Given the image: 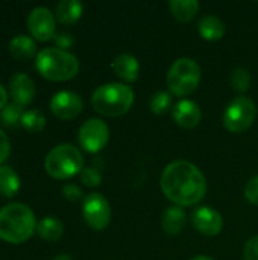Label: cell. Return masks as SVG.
<instances>
[{
	"instance_id": "cell-1",
	"label": "cell",
	"mask_w": 258,
	"mask_h": 260,
	"mask_svg": "<svg viewBox=\"0 0 258 260\" xmlns=\"http://www.w3.org/2000/svg\"><path fill=\"white\" fill-rule=\"evenodd\" d=\"M160 186L166 198L179 207L195 206L207 193L204 174L198 166L186 160L167 165L161 174Z\"/></svg>"
},
{
	"instance_id": "cell-2",
	"label": "cell",
	"mask_w": 258,
	"mask_h": 260,
	"mask_svg": "<svg viewBox=\"0 0 258 260\" xmlns=\"http://www.w3.org/2000/svg\"><path fill=\"white\" fill-rule=\"evenodd\" d=\"M32 209L23 203H11L0 209V239L8 244H23L36 232Z\"/></svg>"
},
{
	"instance_id": "cell-3",
	"label": "cell",
	"mask_w": 258,
	"mask_h": 260,
	"mask_svg": "<svg viewBox=\"0 0 258 260\" xmlns=\"http://www.w3.org/2000/svg\"><path fill=\"white\" fill-rule=\"evenodd\" d=\"M35 67L38 73L49 81H70L79 73L78 58L58 47H46L38 52L35 59Z\"/></svg>"
},
{
	"instance_id": "cell-4",
	"label": "cell",
	"mask_w": 258,
	"mask_h": 260,
	"mask_svg": "<svg viewBox=\"0 0 258 260\" xmlns=\"http://www.w3.org/2000/svg\"><path fill=\"white\" fill-rule=\"evenodd\" d=\"M134 104V91L129 85L109 82L97 87L91 96L93 108L106 117H119L126 114Z\"/></svg>"
},
{
	"instance_id": "cell-5",
	"label": "cell",
	"mask_w": 258,
	"mask_h": 260,
	"mask_svg": "<svg viewBox=\"0 0 258 260\" xmlns=\"http://www.w3.org/2000/svg\"><path fill=\"white\" fill-rule=\"evenodd\" d=\"M46 172L55 180H68L84 169V157L81 151L70 145L62 143L55 146L44 160Z\"/></svg>"
},
{
	"instance_id": "cell-6",
	"label": "cell",
	"mask_w": 258,
	"mask_h": 260,
	"mask_svg": "<svg viewBox=\"0 0 258 260\" xmlns=\"http://www.w3.org/2000/svg\"><path fill=\"white\" fill-rule=\"evenodd\" d=\"M201 82V67L192 58L176 59L167 73V87L172 94L186 98L196 91Z\"/></svg>"
},
{
	"instance_id": "cell-7",
	"label": "cell",
	"mask_w": 258,
	"mask_h": 260,
	"mask_svg": "<svg viewBox=\"0 0 258 260\" xmlns=\"http://www.w3.org/2000/svg\"><path fill=\"white\" fill-rule=\"evenodd\" d=\"M257 117V107L255 104L245 96L236 98L224 113V126L234 134L246 131Z\"/></svg>"
},
{
	"instance_id": "cell-8",
	"label": "cell",
	"mask_w": 258,
	"mask_h": 260,
	"mask_svg": "<svg viewBox=\"0 0 258 260\" xmlns=\"http://www.w3.org/2000/svg\"><path fill=\"white\" fill-rule=\"evenodd\" d=\"M82 216L90 229L96 232H102L109 225L111 221L109 203L100 193H90L84 198Z\"/></svg>"
},
{
	"instance_id": "cell-9",
	"label": "cell",
	"mask_w": 258,
	"mask_h": 260,
	"mask_svg": "<svg viewBox=\"0 0 258 260\" xmlns=\"http://www.w3.org/2000/svg\"><path fill=\"white\" fill-rule=\"evenodd\" d=\"M78 140L82 149L90 154H97L109 140V128L102 119H90L79 128Z\"/></svg>"
},
{
	"instance_id": "cell-10",
	"label": "cell",
	"mask_w": 258,
	"mask_h": 260,
	"mask_svg": "<svg viewBox=\"0 0 258 260\" xmlns=\"http://www.w3.org/2000/svg\"><path fill=\"white\" fill-rule=\"evenodd\" d=\"M56 17L46 6L33 8L27 15V29L36 41H49L55 35Z\"/></svg>"
},
{
	"instance_id": "cell-11",
	"label": "cell",
	"mask_w": 258,
	"mask_h": 260,
	"mask_svg": "<svg viewBox=\"0 0 258 260\" xmlns=\"http://www.w3.org/2000/svg\"><path fill=\"white\" fill-rule=\"evenodd\" d=\"M50 110L53 116L61 120H73L82 113L84 101L78 93L62 90L53 94V98L50 99Z\"/></svg>"
},
{
	"instance_id": "cell-12",
	"label": "cell",
	"mask_w": 258,
	"mask_h": 260,
	"mask_svg": "<svg viewBox=\"0 0 258 260\" xmlns=\"http://www.w3.org/2000/svg\"><path fill=\"white\" fill-rule=\"evenodd\" d=\"M192 224L201 235L211 238V236H217L222 232L224 218L216 209L202 206L192 213Z\"/></svg>"
},
{
	"instance_id": "cell-13",
	"label": "cell",
	"mask_w": 258,
	"mask_h": 260,
	"mask_svg": "<svg viewBox=\"0 0 258 260\" xmlns=\"http://www.w3.org/2000/svg\"><path fill=\"white\" fill-rule=\"evenodd\" d=\"M9 96L12 98L14 104L27 107L35 98V84L32 78L26 73H15L9 81Z\"/></svg>"
},
{
	"instance_id": "cell-14",
	"label": "cell",
	"mask_w": 258,
	"mask_h": 260,
	"mask_svg": "<svg viewBox=\"0 0 258 260\" xmlns=\"http://www.w3.org/2000/svg\"><path fill=\"white\" fill-rule=\"evenodd\" d=\"M173 120L176 122L178 126L184 129H193L199 125L202 119L201 108L196 102L190 99H181L172 110Z\"/></svg>"
},
{
	"instance_id": "cell-15",
	"label": "cell",
	"mask_w": 258,
	"mask_h": 260,
	"mask_svg": "<svg viewBox=\"0 0 258 260\" xmlns=\"http://www.w3.org/2000/svg\"><path fill=\"white\" fill-rule=\"evenodd\" d=\"M113 70L114 73L125 82H134L138 78L140 73V64L138 59L129 53H122L116 56L113 61Z\"/></svg>"
},
{
	"instance_id": "cell-16",
	"label": "cell",
	"mask_w": 258,
	"mask_h": 260,
	"mask_svg": "<svg viewBox=\"0 0 258 260\" xmlns=\"http://www.w3.org/2000/svg\"><path fill=\"white\" fill-rule=\"evenodd\" d=\"M9 53L18 61H29L36 53V43L26 34H18L9 41Z\"/></svg>"
},
{
	"instance_id": "cell-17",
	"label": "cell",
	"mask_w": 258,
	"mask_h": 260,
	"mask_svg": "<svg viewBox=\"0 0 258 260\" xmlns=\"http://www.w3.org/2000/svg\"><path fill=\"white\" fill-rule=\"evenodd\" d=\"M186 225V212L179 206H170L164 210L161 218V229L169 236H176Z\"/></svg>"
},
{
	"instance_id": "cell-18",
	"label": "cell",
	"mask_w": 258,
	"mask_h": 260,
	"mask_svg": "<svg viewBox=\"0 0 258 260\" xmlns=\"http://www.w3.org/2000/svg\"><path fill=\"white\" fill-rule=\"evenodd\" d=\"M84 12V6L78 0H61L56 5L55 17L61 24H75Z\"/></svg>"
},
{
	"instance_id": "cell-19",
	"label": "cell",
	"mask_w": 258,
	"mask_h": 260,
	"mask_svg": "<svg viewBox=\"0 0 258 260\" xmlns=\"http://www.w3.org/2000/svg\"><path fill=\"white\" fill-rule=\"evenodd\" d=\"M199 35L207 41H219L225 35V24L214 15H205L198 23Z\"/></svg>"
},
{
	"instance_id": "cell-20",
	"label": "cell",
	"mask_w": 258,
	"mask_h": 260,
	"mask_svg": "<svg viewBox=\"0 0 258 260\" xmlns=\"http://www.w3.org/2000/svg\"><path fill=\"white\" fill-rule=\"evenodd\" d=\"M36 233L41 239L47 242H56L64 235V225L58 218L46 216L36 224Z\"/></svg>"
},
{
	"instance_id": "cell-21",
	"label": "cell",
	"mask_w": 258,
	"mask_h": 260,
	"mask_svg": "<svg viewBox=\"0 0 258 260\" xmlns=\"http://www.w3.org/2000/svg\"><path fill=\"white\" fill-rule=\"evenodd\" d=\"M20 190V177L9 166H0V197L12 198Z\"/></svg>"
},
{
	"instance_id": "cell-22",
	"label": "cell",
	"mask_w": 258,
	"mask_h": 260,
	"mask_svg": "<svg viewBox=\"0 0 258 260\" xmlns=\"http://www.w3.org/2000/svg\"><path fill=\"white\" fill-rule=\"evenodd\" d=\"M169 9L176 20L190 21L199 11V2H196V0H170Z\"/></svg>"
},
{
	"instance_id": "cell-23",
	"label": "cell",
	"mask_w": 258,
	"mask_h": 260,
	"mask_svg": "<svg viewBox=\"0 0 258 260\" xmlns=\"http://www.w3.org/2000/svg\"><path fill=\"white\" fill-rule=\"evenodd\" d=\"M21 126L29 133H40L46 126V117L40 110H27L23 113Z\"/></svg>"
},
{
	"instance_id": "cell-24",
	"label": "cell",
	"mask_w": 258,
	"mask_h": 260,
	"mask_svg": "<svg viewBox=\"0 0 258 260\" xmlns=\"http://www.w3.org/2000/svg\"><path fill=\"white\" fill-rule=\"evenodd\" d=\"M172 107V93L169 91H157L152 94L151 101H149V108L154 114H166Z\"/></svg>"
},
{
	"instance_id": "cell-25",
	"label": "cell",
	"mask_w": 258,
	"mask_h": 260,
	"mask_svg": "<svg viewBox=\"0 0 258 260\" xmlns=\"http://www.w3.org/2000/svg\"><path fill=\"white\" fill-rule=\"evenodd\" d=\"M23 117V108L17 104H8L2 111H0V120L6 126H15L17 123H21Z\"/></svg>"
},
{
	"instance_id": "cell-26",
	"label": "cell",
	"mask_w": 258,
	"mask_h": 260,
	"mask_svg": "<svg viewBox=\"0 0 258 260\" xmlns=\"http://www.w3.org/2000/svg\"><path fill=\"white\" fill-rule=\"evenodd\" d=\"M231 85L236 91L239 93H245L249 90L251 87V75L246 69L239 67L236 70H233L231 73Z\"/></svg>"
},
{
	"instance_id": "cell-27",
	"label": "cell",
	"mask_w": 258,
	"mask_h": 260,
	"mask_svg": "<svg viewBox=\"0 0 258 260\" xmlns=\"http://www.w3.org/2000/svg\"><path fill=\"white\" fill-rule=\"evenodd\" d=\"M79 175H81V181L87 187H97L102 183V175L94 168H84Z\"/></svg>"
},
{
	"instance_id": "cell-28",
	"label": "cell",
	"mask_w": 258,
	"mask_h": 260,
	"mask_svg": "<svg viewBox=\"0 0 258 260\" xmlns=\"http://www.w3.org/2000/svg\"><path fill=\"white\" fill-rule=\"evenodd\" d=\"M245 198L258 207V175L251 178L245 186Z\"/></svg>"
},
{
	"instance_id": "cell-29",
	"label": "cell",
	"mask_w": 258,
	"mask_h": 260,
	"mask_svg": "<svg viewBox=\"0 0 258 260\" xmlns=\"http://www.w3.org/2000/svg\"><path fill=\"white\" fill-rule=\"evenodd\" d=\"M61 192H62V197L68 201H79V200L85 198L82 190L76 184H65Z\"/></svg>"
},
{
	"instance_id": "cell-30",
	"label": "cell",
	"mask_w": 258,
	"mask_h": 260,
	"mask_svg": "<svg viewBox=\"0 0 258 260\" xmlns=\"http://www.w3.org/2000/svg\"><path fill=\"white\" fill-rule=\"evenodd\" d=\"M243 257L245 260H258V236L251 238L243 250Z\"/></svg>"
},
{
	"instance_id": "cell-31",
	"label": "cell",
	"mask_w": 258,
	"mask_h": 260,
	"mask_svg": "<svg viewBox=\"0 0 258 260\" xmlns=\"http://www.w3.org/2000/svg\"><path fill=\"white\" fill-rule=\"evenodd\" d=\"M9 154H11V142H9L8 136L5 134V131L0 129V165L3 161H6Z\"/></svg>"
},
{
	"instance_id": "cell-32",
	"label": "cell",
	"mask_w": 258,
	"mask_h": 260,
	"mask_svg": "<svg viewBox=\"0 0 258 260\" xmlns=\"http://www.w3.org/2000/svg\"><path fill=\"white\" fill-rule=\"evenodd\" d=\"M56 44H58V49L65 50V49H68L73 44V38L68 34H61V35L56 37Z\"/></svg>"
},
{
	"instance_id": "cell-33",
	"label": "cell",
	"mask_w": 258,
	"mask_h": 260,
	"mask_svg": "<svg viewBox=\"0 0 258 260\" xmlns=\"http://www.w3.org/2000/svg\"><path fill=\"white\" fill-rule=\"evenodd\" d=\"M8 105V91L6 88L0 84V111Z\"/></svg>"
},
{
	"instance_id": "cell-34",
	"label": "cell",
	"mask_w": 258,
	"mask_h": 260,
	"mask_svg": "<svg viewBox=\"0 0 258 260\" xmlns=\"http://www.w3.org/2000/svg\"><path fill=\"white\" fill-rule=\"evenodd\" d=\"M52 260H73V257L70 254H58L56 257H53Z\"/></svg>"
},
{
	"instance_id": "cell-35",
	"label": "cell",
	"mask_w": 258,
	"mask_h": 260,
	"mask_svg": "<svg viewBox=\"0 0 258 260\" xmlns=\"http://www.w3.org/2000/svg\"><path fill=\"white\" fill-rule=\"evenodd\" d=\"M192 260H214V259H211V257H208V256H196V257H193Z\"/></svg>"
}]
</instances>
